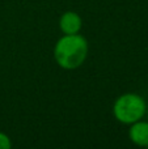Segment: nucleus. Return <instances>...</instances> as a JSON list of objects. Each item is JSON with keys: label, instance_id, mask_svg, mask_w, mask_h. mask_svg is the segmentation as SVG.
Wrapping results in <instances>:
<instances>
[{"label": "nucleus", "instance_id": "obj_1", "mask_svg": "<svg viewBox=\"0 0 148 149\" xmlns=\"http://www.w3.org/2000/svg\"><path fill=\"white\" fill-rule=\"evenodd\" d=\"M88 51V41L80 33L63 34L54 46V59L60 68L73 71L84 64Z\"/></svg>", "mask_w": 148, "mask_h": 149}, {"label": "nucleus", "instance_id": "obj_2", "mask_svg": "<svg viewBox=\"0 0 148 149\" xmlns=\"http://www.w3.org/2000/svg\"><path fill=\"white\" fill-rule=\"evenodd\" d=\"M147 103L142 95L136 93H125L115 100L113 105V116L122 124H130L146 116Z\"/></svg>", "mask_w": 148, "mask_h": 149}, {"label": "nucleus", "instance_id": "obj_3", "mask_svg": "<svg viewBox=\"0 0 148 149\" xmlns=\"http://www.w3.org/2000/svg\"><path fill=\"white\" fill-rule=\"evenodd\" d=\"M83 28L80 15L73 10H67L59 18V29L63 34H77Z\"/></svg>", "mask_w": 148, "mask_h": 149}, {"label": "nucleus", "instance_id": "obj_4", "mask_svg": "<svg viewBox=\"0 0 148 149\" xmlns=\"http://www.w3.org/2000/svg\"><path fill=\"white\" fill-rule=\"evenodd\" d=\"M128 139L138 147L148 148V120H140L130 124L128 128Z\"/></svg>", "mask_w": 148, "mask_h": 149}, {"label": "nucleus", "instance_id": "obj_5", "mask_svg": "<svg viewBox=\"0 0 148 149\" xmlns=\"http://www.w3.org/2000/svg\"><path fill=\"white\" fill-rule=\"evenodd\" d=\"M12 147V140L7 134L0 131V149H9Z\"/></svg>", "mask_w": 148, "mask_h": 149}, {"label": "nucleus", "instance_id": "obj_6", "mask_svg": "<svg viewBox=\"0 0 148 149\" xmlns=\"http://www.w3.org/2000/svg\"><path fill=\"white\" fill-rule=\"evenodd\" d=\"M146 115H147V118H148V106H147V113H146Z\"/></svg>", "mask_w": 148, "mask_h": 149}]
</instances>
